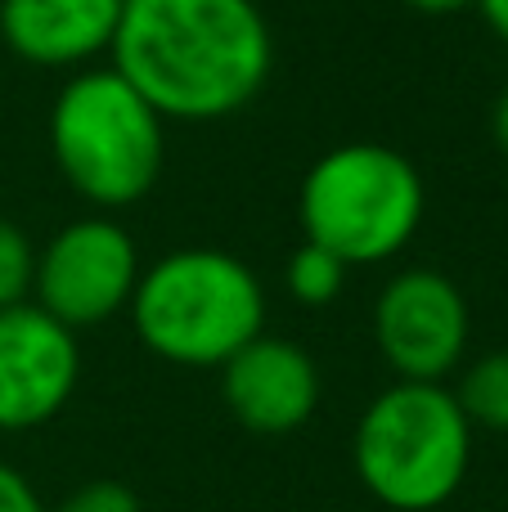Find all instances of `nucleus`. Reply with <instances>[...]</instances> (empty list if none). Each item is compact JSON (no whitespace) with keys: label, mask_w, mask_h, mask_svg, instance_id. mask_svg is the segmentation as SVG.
Segmentation results:
<instances>
[{"label":"nucleus","mask_w":508,"mask_h":512,"mask_svg":"<svg viewBox=\"0 0 508 512\" xmlns=\"http://www.w3.org/2000/svg\"><path fill=\"white\" fill-rule=\"evenodd\" d=\"M81 346L36 301L0 310V432H32L72 400Z\"/></svg>","instance_id":"obj_8"},{"label":"nucleus","mask_w":508,"mask_h":512,"mask_svg":"<svg viewBox=\"0 0 508 512\" xmlns=\"http://www.w3.org/2000/svg\"><path fill=\"white\" fill-rule=\"evenodd\" d=\"M423 180L387 144H338L302 180L297 216L311 243L347 265H383L410 248L423 225Z\"/></svg>","instance_id":"obj_5"},{"label":"nucleus","mask_w":508,"mask_h":512,"mask_svg":"<svg viewBox=\"0 0 508 512\" xmlns=\"http://www.w3.org/2000/svg\"><path fill=\"white\" fill-rule=\"evenodd\" d=\"M54 512H140V499L122 481H90V486L72 490Z\"/></svg>","instance_id":"obj_14"},{"label":"nucleus","mask_w":508,"mask_h":512,"mask_svg":"<svg viewBox=\"0 0 508 512\" xmlns=\"http://www.w3.org/2000/svg\"><path fill=\"white\" fill-rule=\"evenodd\" d=\"M126 0H0V36L36 68H81L113 50Z\"/></svg>","instance_id":"obj_10"},{"label":"nucleus","mask_w":508,"mask_h":512,"mask_svg":"<svg viewBox=\"0 0 508 512\" xmlns=\"http://www.w3.org/2000/svg\"><path fill=\"white\" fill-rule=\"evenodd\" d=\"M0 512H50L41 504V495L32 490V481L18 468L0 463Z\"/></svg>","instance_id":"obj_15"},{"label":"nucleus","mask_w":508,"mask_h":512,"mask_svg":"<svg viewBox=\"0 0 508 512\" xmlns=\"http://www.w3.org/2000/svg\"><path fill=\"white\" fill-rule=\"evenodd\" d=\"M108 54L162 122H221L261 95L275 36L257 0H126Z\"/></svg>","instance_id":"obj_1"},{"label":"nucleus","mask_w":508,"mask_h":512,"mask_svg":"<svg viewBox=\"0 0 508 512\" xmlns=\"http://www.w3.org/2000/svg\"><path fill=\"white\" fill-rule=\"evenodd\" d=\"M230 414L257 436H288L320 405V369L288 337H252L221 364Z\"/></svg>","instance_id":"obj_9"},{"label":"nucleus","mask_w":508,"mask_h":512,"mask_svg":"<svg viewBox=\"0 0 508 512\" xmlns=\"http://www.w3.org/2000/svg\"><path fill=\"white\" fill-rule=\"evenodd\" d=\"M131 328L158 360L221 369L266 328V288L243 256L180 248L140 270L126 306Z\"/></svg>","instance_id":"obj_2"},{"label":"nucleus","mask_w":508,"mask_h":512,"mask_svg":"<svg viewBox=\"0 0 508 512\" xmlns=\"http://www.w3.org/2000/svg\"><path fill=\"white\" fill-rule=\"evenodd\" d=\"M459 409L473 427L508 432V351H486L464 369L455 387Z\"/></svg>","instance_id":"obj_11"},{"label":"nucleus","mask_w":508,"mask_h":512,"mask_svg":"<svg viewBox=\"0 0 508 512\" xmlns=\"http://www.w3.org/2000/svg\"><path fill=\"white\" fill-rule=\"evenodd\" d=\"M356 477L383 508L432 512L459 495L473 463V423L441 382H401L365 405L351 441Z\"/></svg>","instance_id":"obj_3"},{"label":"nucleus","mask_w":508,"mask_h":512,"mask_svg":"<svg viewBox=\"0 0 508 512\" xmlns=\"http://www.w3.org/2000/svg\"><path fill=\"white\" fill-rule=\"evenodd\" d=\"M140 248L108 216L72 221L36 252L32 301L72 333L122 315L140 283Z\"/></svg>","instance_id":"obj_6"},{"label":"nucleus","mask_w":508,"mask_h":512,"mask_svg":"<svg viewBox=\"0 0 508 512\" xmlns=\"http://www.w3.org/2000/svg\"><path fill=\"white\" fill-rule=\"evenodd\" d=\"M36 283V248L14 221L0 216V310L32 301Z\"/></svg>","instance_id":"obj_13"},{"label":"nucleus","mask_w":508,"mask_h":512,"mask_svg":"<svg viewBox=\"0 0 508 512\" xmlns=\"http://www.w3.org/2000/svg\"><path fill=\"white\" fill-rule=\"evenodd\" d=\"M405 5H414L419 14L446 18V14H464V9H477V0H405Z\"/></svg>","instance_id":"obj_17"},{"label":"nucleus","mask_w":508,"mask_h":512,"mask_svg":"<svg viewBox=\"0 0 508 512\" xmlns=\"http://www.w3.org/2000/svg\"><path fill=\"white\" fill-rule=\"evenodd\" d=\"M468 301L455 279L414 265L387 279L374 306V342L401 382H441L464 364Z\"/></svg>","instance_id":"obj_7"},{"label":"nucleus","mask_w":508,"mask_h":512,"mask_svg":"<svg viewBox=\"0 0 508 512\" xmlns=\"http://www.w3.org/2000/svg\"><path fill=\"white\" fill-rule=\"evenodd\" d=\"M347 270L351 265L342 261V256H333L329 248L306 239L302 248L288 256L284 283H288V292H293V301H302V306H329V301H338L342 283H347Z\"/></svg>","instance_id":"obj_12"},{"label":"nucleus","mask_w":508,"mask_h":512,"mask_svg":"<svg viewBox=\"0 0 508 512\" xmlns=\"http://www.w3.org/2000/svg\"><path fill=\"white\" fill-rule=\"evenodd\" d=\"M491 126H495V144H500V149L508 153V95H500V104H495Z\"/></svg>","instance_id":"obj_18"},{"label":"nucleus","mask_w":508,"mask_h":512,"mask_svg":"<svg viewBox=\"0 0 508 512\" xmlns=\"http://www.w3.org/2000/svg\"><path fill=\"white\" fill-rule=\"evenodd\" d=\"M50 149L86 203L117 212L158 185L162 113L117 68H86L54 95Z\"/></svg>","instance_id":"obj_4"},{"label":"nucleus","mask_w":508,"mask_h":512,"mask_svg":"<svg viewBox=\"0 0 508 512\" xmlns=\"http://www.w3.org/2000/svg\"><path fill=\"white\" fill-rule=\"evenodd\" d=\"M477 9H482L486 27L508 45V0H477Z\"/></svg>","instance_id":"obj_16"}]
</instances>
